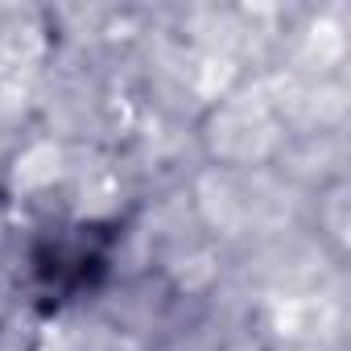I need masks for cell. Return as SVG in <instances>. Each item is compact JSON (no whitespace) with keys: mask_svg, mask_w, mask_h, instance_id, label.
I'll return each instance as SVG.
<instances>
[{"mask_svg":"<svg viewBox=\"0 0 351 351\" xmlns=\"http://www.w3.org/2000/svg\"><path fill=\"white\" fill-rule=\"evenodd\" d=\"M219 149L223 153H240V157H248V153H256L261 149V141H265V124H261V116L256 112H248V108H236V112H228L223 116V124H219Z\"/></svg>","mask_w":351,"mask_h":351,"instance_id":"6da1fadb","label":"cell"},{"mask_svg":"<svg viewBox=\"0 0 351 351\" xmlns=\"http://www.w3.org/2000/svg\"><path fill=\"white\" fill-rule=\"evenodd\" d=\"M58 173V153L50 149V145H42V149H34L25 161H21V169H17V178L25 182V186H42V182H50Z\"/></svg>","mask_w":351,"mask_h":351,"instance_id":"7a4b0ae2","label":"cell"}]
</instances>
